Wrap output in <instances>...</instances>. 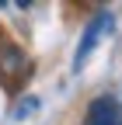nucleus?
<instances>
[{
  "mask_svg": "<svg viewBox=\"0 0 122 125\" xmlns=\"http://www.w3.org/2000/svg\"><path fill=\"white\" fill-rule=\"evenodd\" d=\"M112 28H115V18L108 10H98L94 18L87 21V28H84V35H80V45H77V56H73V70H80L84 62L91 59V52L98 49V42H105L112 35Z\"/></svg>",
  "mask_w": 122,
  "mask_h": 125,
  "instance_id": "1",
  "label": "nucleus"
},
{
  "mask_svg": "<svg viewBox=\"0 0 122 125\" xmlns=\"http://www.w3.org/2000/svg\"><path fill=\"white\" fill-rule=\"evenodd\" d=\"M24 66H28L24 49H21V45L14 42V38L0 35V83L14 90V83H18L21 76H24Z\"/></svg>",
  "mask_w": 122,
  "mask_h": 125,
  "instance_id": "2",
  "label": "nucleus"
},
{
  "mask_svg": "<svg viewBox=\"0 0 122 125\" xmlns=\"http://www.w3.org/2000/svg\"><path fill=\"white\" fill-rule=\"evenodd\" d=\"M84 125H122V101L112 97V94H98L87 104Z\"/></svg>",
  "mask_w": 122,
  "mask_h": 125,
  "instance_id": "3",
  "label": "nucleus"
}]
</instances>
